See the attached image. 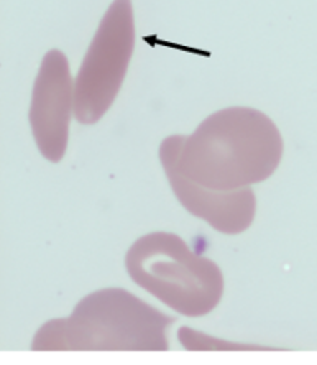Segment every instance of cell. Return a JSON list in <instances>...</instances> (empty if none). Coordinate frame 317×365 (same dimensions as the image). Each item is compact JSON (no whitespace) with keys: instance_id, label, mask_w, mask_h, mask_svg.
<instances>
[{"instance_id":"4","label":"cell","mask_w":317,"mask_h":365,"mask_svg":"<svg viewBox=\"0 0 317 365\" xmlns=\"http://www.w3.org/2000/svg\"><path fill=\"white\" fill-rule=\"evenodd\" d=\"M135 50L132 0H114L102 17L74 78V119L98 123L120 93Z\"/></svg>"},{"instance_id":"1","label":"cell","mask_w":317,"mask_h":365,"mask_svg":"<svg viewBox=\"0 0 317 365\" xmlns=\"http://www.w3.org/2000/svg\"><path fill=\"white\" fill-rule=\"evenodd\" d=\"M283 157V138L270 117L250 107L209 115L178 152L186 178L216 191H235L265 181Z\"/></svg>"},{"instance_id":"6","label":"cell","mask_w":317,"mask_h":365,"mask_svg":"<svg viewBox=\"0 0 317 365\" xmlns=\"http://www.w3.org/2000/svg\"><path fill=\"white\" fill-rule=\"evenodd\" d=\"M185 135H171L161 142L160 160L171 190L180 202L194 216L204 219L219 232L235 235L250 227L255 217L256 200L250 187L235 191H216L191 181L176 163Z\"/></svg>"},{"instance_id":"3","label":"cell","mask_w":317,"mask_h":365,"mask_svg":"<svg viewBox=\"0 0 317 365\" xmlns=\"http://www.w3.org/2000/svg\"><path fill=\"white\" fill-rule=\"evenodd\" d=\"M125 265L138 287L180 314L204 316L222 298L219 267L194 254L175 234L153 232L137 240L128 250Z\"/></svg>"},{"instance_id":"2","label":"cell","mask_w":317,"mask_h":365,"mask_svg":"<svg viewBox=\"0 0 317 365\" xmlns=\"http://www.w3.org/2000/svg\"><path fill=\"white\" fill-rule=\"evenodd\" d=\"M173 318L123 289H102L74 308L66 319L36 332L35 351H166Z\"/></svg>"},{"instance_id":"5","label":"cell","mask_w":317,"mask_h":365,"mask_svg":"<svg viewBox=\"0 0 317 365\" xmlns=\"http://www.w3.org/2000/svg\"><path fill=\"white\" fill-rule=\"evenodd\" d=\"M74 115V79L68 58L48 51L35 79L30 101V127L35 143L48 162H61L69 142Z\"/></svg>"}]
</instances>
